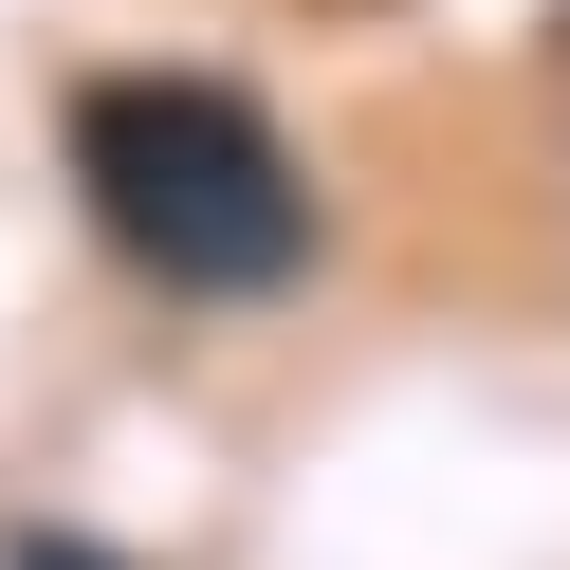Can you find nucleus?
<instances>
[{
	"label": "nucleus",
	"mask_w": 570,
	"mask_h": 570,
	"mask_svg": "<svg viewBox=\"0 0 570 570\" xmlns=\"http://www.w3.org/2000/svg\"><path fill=\"white\" fill-rule=\"evenodd\" d=\"M0 570H129V552H92V533H19Z\"/></svg>",
	"instance_id": "obj_2"
},
{
	"label": "nucleus",
	"mask_w": 570,
	"mask_h": 570,
	"mask_svg": "<svg viewBox=\"0 0 570 570\" xmlns=\"http://www.w3.org/2000/svg\"><path fill=\"white\" fill-rule=\"evenodd\" d=\"M75 203L129 276L239 313L313 276V166L276 148V111L239 75H92L75 92Z\"/></svg>",
	"instance_id": "obj_1"
}]
</instances>
